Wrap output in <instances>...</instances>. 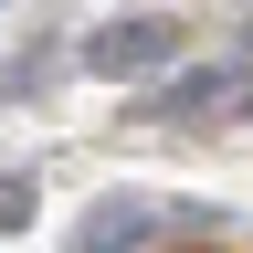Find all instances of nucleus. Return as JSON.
<instances>
[{
	"label": "nucleus",
	"mask_w": 253,
	"mask_h": 253,
	"mask_svg": "<svg viewBox=\"0 0 253 253\" xmlns=\"http://www.w3.org/2000/svg\"><path fill=\"white\" fill-rule=\"evenodd\" d=\"M169 53H179V21L169 11H126V21H95L84 32V63H95V74H158Z\"/></svg>",
	"instance_id": "obj_1"
},
{
	"label": "nucleus",
	"mask_w": 253,
	"mask_h": 253,
	"mask_svg": "<svg viewBox=\"0 0 253 253\" xmlns=\"http://www.w3.org/2000/svg\"><path fill=\"white\" fill-rule=\"evenodd\" d=\"M148 243H158V211L137 201V190H116V201H95V211L74 221L63 253H148Z\"/></svg>",
	"instance_id": "obj_2"
},
{
	"label": "nucleus",
	"mask_w": 253,
	"mask_h": 253,
	"mask_svg": "<svg viewBox=\"0 0 253 253\" xmlns=\"http://www.w3.org/2000/svg\"><path fill=\"white\" fill-rule=\"evenodd\" d=\"M232 84H243L232 63H201V74H169V84H158V106H148V116H211V106H221Z\"/></svg>",
	"instance_id": "obj_3"
},
{
	"label": "nucleus",
	"mask_w": 253,
	"mask_h": 253,
	"mask_svg": "<svg viewBox=\"0 0 253 253\" xmlns=\"http://www.w3.org/2000/svg\"><path fill=\"white\" fill-rule=\"evenodd\" d=\"M42 84H53V42H32V53L0 63V106H11V95H42Z\"/></svg>",
	"instance_id": "obj_4"
}]
</instances>
